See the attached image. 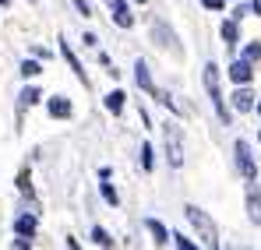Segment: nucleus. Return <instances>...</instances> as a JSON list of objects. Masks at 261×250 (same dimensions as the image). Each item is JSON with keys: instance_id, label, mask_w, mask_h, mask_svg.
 I'll return each mask as SVG.
<instances>
[{"instance_id": "14", "label": "nucleus", "mask_w": 261, "mask_h": 250, "mask_svg": "<svg viewBox=\"0 0 261 250\" xmlns=\"http://www.w3.org/2000/svg\"><path fill=\"white\" fill-rule=\"evenodd\" d=\"M124 99H127L124 92H110V95H106V109H110V113H120V109H124Z\"/></svg>"}, {"instance_id": "22", "label": "nucleus", "mask_w": 261, "mask_h": 250, "mask_svg": "<svg viewBox=\"0 0 261 250\" xmlns=\"http://www.w3.org/2000/svg\"><path fill=\"white\" fill-rule=\"evenodd\" d=\"M173 243H176V247H184V250H191V247H194V240H187L184 233H176V236H173Z\"/></svg>"}, {"instance_id": "3", "label": "nucleus", "mask_w": 261, "mask_h": 250, "mask_svg": "<svg viewBox=\"0 0 261 250\" xmlns=\"http://www.w3.org/2000/svg\"><path fill=\"white\" fill-rule=\"evenodd\" d=\"M237 166H240V173H244L247 183L258 180V166H254V155H251V145H247V141H237Z\"/></svg>"}, {"instance_id": "17", "label": "nucleus", "mask_w": 261, "mask_h": 250, "mask_svg": "<svg viewBox=\"0 0 261 250\" xmlns=\"http://www.w3.org/2000/svg\"><path fill=\"white\" fill-rule=\"evenodd\" d=\"M222 39H226V46L237 42V21H226V25H222Z\"/></svg>"}, {"instance_id": "29", "label": "nucleus", "mask_w": 261, "mask_h": 250, "mask_svg": "<svg viewBox=\"0 0 261 250\" xmlns=\"http://www.w3.org/2000/svg\"><path fill=\"white\" fill-rule=\"evenodd\" d=\"M134 4H145V0H134Z\"/></svg>"}, {"instance_id": "9", "label": "nucleus", "mask_w": 261, "mask_h": 250, "mask_svg": "<svg viewBox=\"0 0 261 250\" xmlns=\"http://www.w3.org/2000/svg\"><path fill=\"white\" fill-rule=\"evenodd\" d=\"M49 117H60V120H67V117H71V102H67L64 95L49 99Z\"/></svg>"}, {"instance_id": "25", "label": "nucleus", "mask_w": 261, "mask_h": 250, "mask_svg": "<svg viewBox=\"0 0 261 250\" xmlns=\"http://www.w3.org/2000/svg\"><path fill=\"white\" fill-rule=\"evenodd\" d=\"M74 7H78V11H82L85 18H88V14H92V7H88V0H74Z\"/></svg>"}, {"instance_id": "26", "label": "nucleus", "mask_w": 261, "mask_h": 250, "mask_svg": "<svg viewBox=\"0 0 261 250\" xmlns=\"http://www.w3.org/2000/svg\"><path fill=\"white\" fill-rule=\"evenodd\" d=\"M201 4H205V7H208V11H219V7H222V4H226V0H201Z\"/></svg>"}, {"instance_id": "24", "label": "nucleus", "mask_w": 261, "mask_h": 250, "mask_svg": "<svg viewBox=\"0 0 261 250\" xmlns=\"http://www.w3.org/2000/svg\"><path fill=\"white\" fill-rule=\"evenodd\" d=\"M102 198H106V201H110V205H117V190H113V187H110V183H102Z\"/></svg>"}, {"instance_id": "18", "label": "nucleus", "mask_w": 261, "mask_h": 250, "mask_svg": "<svg viewBox=\"0 0 261 250\" xmlns=\"http://www.w3.org/2000/svg\"><path fill=\"white\" fill-rule=\"evenodd\" d=\"M39 71H43V67H39L36 60H25V64H21V74H25V78H36Z\"/></svg>"}, {"instance_id": "28", "label": "nucleus", "mask_w": 261, "mask_h": 250, "mask_svg": "<svg viewBox=\"0 0 261 250\" xmlns=\"http://www.w3.org/2000/svg\"><path fill=\"white\" fill-rule=\"evenodd\" d=\"M4 4H7V0H0V7H4Z\"/></svg>"}, {"instance_id": "23", "label": "nucleus", "mask_w": 261, "mask_h": 250, "mask_svg": "<svg viewBox=\"0 0 261 250\" xmlns=\"http://www.w3.org/2000/svg\"><path fill=\"white\" fill-rule=\"evenodd\" d=\"M18 190H21V194H29V190H32V183H29V173H21V176H18Z\"/></svg>"}, {"instance_id": "20", "label": "nucleus", "mask_w": 261, "mask_h": 250, "mask_svg": "<svg viewBox=\"0 0 261 250\" xmlns=\"http://www.w3.org/2000/svg\"><path fill=\"white\" fill-rule=\"evenodd\" d=\"M244 57H247V60H261V42H251V46L244 49Z\"/></svg>"}, {"instance_id": "16", "label": "nucleus", "mask_w": 261, "mask_h": 250, "mask_svg": "<svg viewBox=\"0 0 261 250\" xmlns=\"http://www.w3.org/2000/svg\"><path fill=\"white\" fill-rule=\"evenodd\" d=\"M92 240H95L99 247H113V240H110V233H106V229H99V226L92 229Z\"/></svg>"}, {"instance_id": "10", "label": "nucleus", "mask_w": 261, "mask_h": 250, "mask_svg": "<svg viewBox=\"0 0 261 250\" xmlns=\"http://www.w3.org/2000/svg\"><path fill=\"white\" fill-rule=\"evenodd\" d=\"M247 215H251V222H258V226H261V194H258V190L247 194Z\"/></svg>"}, {"instance_id": "27", "label": "nucleus", "mask_w": 261, "mask_h": 250, "mask_svg": "<svg viewBox=\"0 0 261 250\" xmlns=\"http://www.w3.org/2000/svg\"><path fill=\"white\" fill-rule=\"evenodd\" d=\"M251 11H254V14H261V0H254V7H251Z\"/></svg>"}, {"instance_id": "7", "label": "nucleus", "mask_w": 261, "mask_h": 250, "mask_svg": "<svg viewBox=\"0 0 261 250\" xmlns=\"http://www.w3.org/2000/svg\"><path fill=\"white\" fill-rule=\"evenodd\" d=\"M233 109H237V113H251V109H254L251 88H240V85H237V92H233Z\"/></svg>"}, {"instance_id": "1", "label": "nucleus", "mask_w": 261, "mask_h": 250, "mask_svg": "<svg viewBox=\"0 0 261 250\" xmlns=\"http://www.w3.org/2000/svg\"><path fill=\"white\" fill-rule=\"evenodd\" d=\"M184 211H187V222L198 229V240H201L205 247H219V233H216V226H212V218L198 208V205H187Z\"/></svg>"}, {"instance_id": "15", "label": "nucleus", "mask_w": 261, "mask_h": 250, "mask_svg": "<svg viewBox=\"0 0 261 250\" xmlns=\"http://www.w3.org/2000/svg\"><path fill=\"white\" fill-rule=\"evenodd\" d=\"M39 99H43V95H39V88H25V92H21V106H36Z\"/></svg>"}, {"instance_id": "5", "label": "nucleus", "mask_w": 261, "mask_h": 250, "mask_svg": "<svg viewBox=\"0 0 261 250\" xmlns=\"http://www.w3.org/2000/svg\"><path fill=\"white\" fill-rule=\"evenodd\" d=\"M229 78L237 85H247L251 78H254V71H251V60L244 57V60H233V67H229Z\"/></svg>"}, {"instance_id": "8", "label": "nucleus", "mask_w": 261, "mask_h": 250, "mask_svg": "<svg viewBox=\"0 0 261 250\" xmlns=\"http://www.w3.org/2000/svg\"><path fill=\"white\" fill-rule=\"evenodd\" d=\"M134 78H138V85H141L148 95H155V92H159V88L152 85V74H148V64H145V60H138V64H134Z\"/></svg>"}, {"instance_id": "11", "label": "nucleus", "mask_w": 261, "mask_h": 250, "mask_svg": "<svg viewBox=\"0 0 261 250\" xmlns=\"http://www.w3.org/2000/svg\"><path fill=\"white\" fill-rule=\"evenodd\" d=\"M14 229H18V236H32L36 233V215H21L14 222Z\"/></svg>"}, {"instance_id": "21", "label": "nucleus", "mask_w": 261, "mask_h": 250, "mask_svg": "<svg viewBox=\"0 0 261 250\" xmlns=\"http://www.w3.org/2000/svg\"><path fill=\"white\" fill-rule=\"evenodd\" d=\"M141 166L152 169V145H141Z\"/></svg>"}, {"instance_id": "19", "label": "nucleus", "mask_w": 261, "mask_h": 250, "mask_svg": "<svg viewBox=\"0 0 261 250\" xmlns=\"http://www.w3.org/2000/svg\"><path fill=\"white\" fill-rule=\"evenodd\" d=\"M152 32H155V36H159V39H163V46H173V32H166V29H163V25H155V29H152Z\"/></svg>"}, {"instance_id": "2", "label": "nucleus", "mask_w": 261, "mask_h": 250, "mask_svg": "<svg viewBox=\"0 0 261 250\" xmlns=\"http://www.w3.org/2000/svg\"><path fill=\"white\" fill-rule=\"evenodd\" d=\"M205 88H208V95H212V106H216L219 120L229 124V109L222 106V92H219V67L216 64H205Z\"/></svg>"}, {"instance_id": "30", "label": "nucleus", "mask_w": 261, "mask_h": 250, "mask_svg": "<svg viewBox=\"0 0 261 250\" xmlns=\"http://www.w3.org/2000/svg\"><path fill=\"white\" fill-rule=\"evenodd\" d=\"M258 113H261V102H258Z\"/></svg>"}, {"instance_id": "6", "label": "nucleus", "mask_w": 261, "mask_h": 250, "mask_svg": "<svg viewBox=\"0 0 261 250\" xmlns=\"http://www.w3.org/2000/svg\"><path fill=\"white\" fill-rule=\"evenodd\" d=\"M110 11H113V21H117L120 29H130V25H134V14L127 11L124 0H110Z\"/></svg>"}, {"instance_id": "12", "label": "nucleus", "mask_w": 261, "mask_h": 250, "mask_svg": "<svg viewBox=\"0 0 261 250\" xmlns=\"http://www.w3.org/2000/svg\"><path fill=\"white\" fill-rule=\"evenodd\" d=\"M145 226H148V233L155 236V243H170V233H166V226H163V222H155V218H148Z\"/></svg>"}, {"instance_id": "13", "label": "nucleus", "mask_w": 261, "mask_h": 250, "mask_svg": "<svg viewBox=\"0 0 261 250\" xmlns=\"http://www.w3.org/2000/svg\"><path fill=\"white\" fill-rule=\"evenodd\" d=\"M60 49H64V57H67V64H71V71H74V74H78V78H82V81H85V67H82V64H78V57H74V53H71V46H67V42H64V46H60Z\"/></svg>"}, {"instance_id": "4", "label": "nucleus", "mask_w": 261, "mask_h": 250, "mask_svg": "<svg viewBox=\"0 0 261 250\" xmlns=\"http://www.w3.org/2000/svg\"><path fill=\"white\" fill-rule=\"evenodd\" d=\"M163 134H166V155H170V166H184V145H180V130L173 124L163 127Z\"/></svg>"}]
</instances>
